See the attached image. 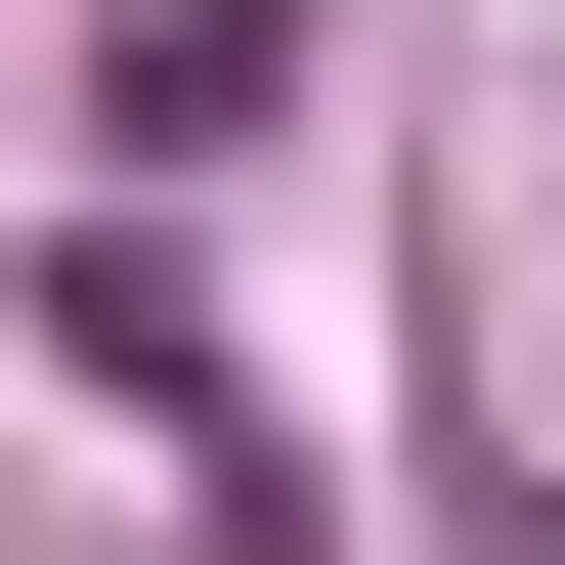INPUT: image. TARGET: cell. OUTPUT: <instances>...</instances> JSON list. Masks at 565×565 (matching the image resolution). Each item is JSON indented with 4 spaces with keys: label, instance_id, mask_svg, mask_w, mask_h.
Instances as JSON below:
<instances>
[{
    "label": "cell",
    "instance_id": "cell-1",
    "mask_svg": "<svg viewBox=\"0 0 565 565\" xmlns=\"http://www.w3.org/2000/svg\"><path fill=\"white\" fill-rule=\"evenodd\" d=\"M87 87H131V131H262V87H305V0H131Z\"/></svg>",
    "mask_w": 565,
    "mask_h": 565
},
{
    "label": "cell",
    "instance_id": "cell-2",
    "mask_svg": "<svg viewBox=\"0 0 565 565\" xmlns=\"http://www.w3.org/2000/svg\"><path fill=\"white\" fill-rule=\"evenodd\" d=\"M435 565H565V479H435Z\"/></svg>",
    "mask_w": 565,
    "mask_h": 565
}]
</instances>
